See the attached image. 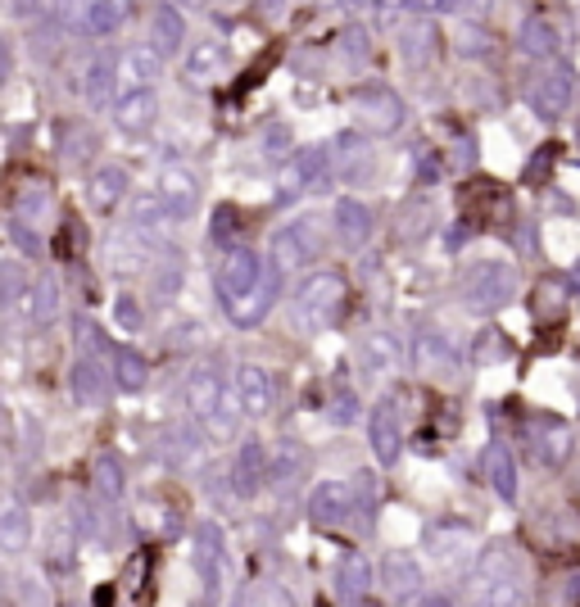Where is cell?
<instances>
[{"instance_id": "1", "label": "cell", "mask_w": 580, "mask_h": 607, "mask_svg": "<svg viewBox=\"0 0 580 607\" xmlns=\"http://www.w3.org/2000/svg\"><path fill=\"white\" fill-rule=\"evenodd\" d=\"M512 290H517V276H512L508 263H476L463 276V294H467L472 309H481V313L503 309V304L512 299Z\"/></svg>"}, {"instance_id": "2", "label": "cell", "mask_w": 580, "mask_h": 607, "mask_svg": "<svg viewBox=\"0 0 580 607\" xmlns=\"http://www.w3.org/2000/svg\"><path fill=\"white\" fill-rule=\"evenodd\" d=\"M263 276H267V267H263V258L254 249H231L222 258V267H218V290H222V299L231 304V309H240L249 294H258Z\"/></svg>"}, {"instance_id": "3", "label": "cell", "mask_w": 580, "mask_h": 607, "mask_svg": "<svg viewBox=\"0 0 580 607\" xmlns=\"http://www.w3.org/2000/svg\"><path fill=\"white\" fill-rule=\"evenodd\" d=\"M341 294H345V281H341L336 272L309 276V281L300 285V294H295V318H300L304 327H327V318L336 313Z\"/></svg>"}, {"instance_id": "4", "label": "cell", "mask_w": 580, "mask_h": 607, "mask_svg": "<svg viewBox=\"0 0 580 607\" xmlns=\"http://www.w3.org/2000/svg\"><path fill=\"white\" fill-rule=\"evenodd\" d=\"M182 399H186V408H191L195 417H209L213 431H218V426L231 431V413H222V381H218V372L195 368V372L182 381Z\"/></svg>"}, {"instance_id": "5", "label": "cell", "mask_w": 580, "mask_h": 607, "mask_svg": "<svg viewBox=\"0 0 580 607\" xmlns=\"http://www.w3.org/2000/svg\"><path fill=\"white\" fill-rule=\"evenodd\" d=\"M354 114H359V123H363L368 132H395L399 118H404L399 96L386 91V87H368V91H359V96H354Z\"/></svg>"}, {"instance_id": "6", "label": "cell", "mask_w": 580, "mask_h": 607, "mask_svg": "<svg viewBox=\"0 0 580 607\" xmlns=\"http://www.w3.org/2000/svg\"><path fill=\"white\" fill-rule=\"evenodd\" d=\"M272 254H276V263H281V267H300V263H309V258L318 254V227H313V218L290 222L285 231H276Z\"/></svg>"}, {"instance_id": "7", "label": "cell", "mask_w": 580, "mask_h": 607, "mask_svg": "<svg viewBox=\"0 0 580 607\" xmlns=\"http://www.w3.org/2000/svg\"><path fill=\"white\" fill-rule=\"evenodd\" d=\"M354 512V494L345 481H323L313 494H309V517L318 526H345Z\"/></svg>"}, {"instance_id": "8", "label": "cell", "mask_w": 580, "mask_h": 607, "mask_svg": "<svg viewBox=\"0 0 580 607\" xmlns=\"http://www.w3.org/2000/svg\"><path fill=\"white\" fill-rule=\"evenodd\" d=\"M526 435H530V449H535V458L544 467H562V458L571 453V431L562 422H553V417H544V422L535 417L526 426Z\"/></svg>"}, {"instance_id": "9", "label": "cell", "mask_w": 580, "mask_h": 607, "mask_svg": "<svg viewBox=\"0 0 580 607\" xmlns=\"http://www.w3.org/2000/svg\"><path fill=\"white\" fill-rule=\"evenodd\" d=\"M368 440H372V453H377L381 462H395V458H399V413H395L390 399L372 408V417H368Z\"/></svg>"}, {"instance_id": "10", "label": "cell", "mask_w": 580, "mask_h": 607, "mask_svg": "<svg viewBox=\"0 0 580 607\" xmlns=\"http://www.w3.org/2000/svg\"><path fill=\"white\" fill-rule=\"evenodd\" d=\"M154 91L150 87H132V91H123L118 100H114V118H118V127H127V132H145L150 123H154Z\"/></svg>"}, {"instance_id": "11", "label": "cell", "mask_w": 580, "mask_h": 607, "mask_svg": "<svg viewBox=\"0 0 580 607\" xmlns=\"http://www.w3.org/2000/svg\"><path fill=\"white\" fill-rule=\"evenodd\" d=\"M381 584L390 589V598H413L417 584H422V566L413 553H390L381 562Z\"/></svg>"}, {"instance_id": "12", "label": "cell", "mask_w": 580, "mask_h": 607, "mask_svg": "<svg viewBox=\"0 0 580 607\" xmlns=\"http://www.w3.org/2000/svg\"><path fill=\"white\" fill-rule=\"evenodd\" d=\"M566 105H571V73L557 64V69H548V73L539 78V87H535V109H539L544 118H557V114H566Z\"/></svg>"}, {"instance_id": "13", "label": "cell", "mask_w": 580, "mask_h": 607, "mask_svg": "<svg viewBox=\"0 0 580 607\" xmlns=\"http://www.w3.org/2000/svg\"><path fill=\"white\" fill-rule=\"evenodd\" d=\"M413 363H417V372H426V377H435V372H454V350H449V341L440 336V332H417V341H413Z\"/></svg>"}, {"instance_id": "14", "label": "cell", "mask_w": 580, "mask_h": 607, "mask_svg": "<svg viewBox=\"0 0 580 607\" xmlns=\"http://www.w3.org/2000/svg\"><path fill=\"white\" fill-rule=\"evenodd\" d=\"M236 399H240V408L254 413V417L267 413V404H272V381H267V372L254 368V363L236 368Z\"/></svg>"}, {"instance_id": "15", "label": "cell", "mask_w": 580, "mask_h": 607, "mask_svg": "<svg viewBox=\"0 0 580 607\" xmlns=\"http://www.w3.org/2000/svg\"><path fill=\"white\" fill-rule=\"evenodd\" d=\"M368 584H372L368 557H363V553H345L341 566H336V598H341V602H359V598L368 593Z\"/></svg>"}, {"instance_id": "16", "label": "cell", "mask_w": 580, "mask_h": 607, "mask_svg": "<svg viewBox=\"0 0 580 607\" xmlns=\"http://www.w3.org/2000/svg\"><path fill=\"white\" fill-rule=\"evenodd\" d=\"M327 163H332V154H327V150H300L295 159H290V168H285V191H309V186H323Z\"/></svg>"}, {"instance_id": "17", "label": "cell", "mask_w": 580, "mask_h": 607, "mask_svg": "<svg viewBox=\"0 0 580 607\" xmlns=\"http://www.w3.org/2000/svg\"><path fill=\"white\" fill-rule=\"evenodd\" d=\"M395 363H399V345H395L386 332L363 336V345H359V368H363L368 377H381V372H390Z\"/></svg>"}, {"instance_id": "18", "label": "cell", "mask_w": 580, "mask_h": 607, "mask_svg": "<svg viewBox=\"0 0 580 607\" xmlns=\"http://www.w3.org/2000/svg\"><path fill=\"white\" fill-rule=\"evenodd\" d=\"M485 476H490L499 499H508V503L517 499V462H512L508 444H490L485 449Z\"/></svg>"}, {"instance_id": "19", "label": "cell", "mask_w": 580, "mask_h": 607, "mask_svg": "<svg viewBox=\"0 0 580 607\" xmlns=\"http://www.w3.org/2000/svg\"><path fill=\"white\" fill-rule=\"evenodd\" d=\"M476 571H481V580L490 584H512L517 575H521V566H517V553H512V544H490L481 557H476Z\"/></svg>"}, {"instance_id": "20", "label": "cell", "mask_w": 580, "mask_h": 607, "mask_svg": "<svg viewBox=\"0 0 580 607\" xmlns=\"http://www.w3.org/2000/svg\"><path fill=\"white\" fill-rule=\"evenodd\" d=\"M332 163L341 168V177L359 182V173H368V168H372V154H368V141H363V136H354V132L336 136V150H332Z\"/></svg>"}, {"instance_id": "21", "label": "cell", "mask_w": 580, "mask_h": 607, "mask_svg": "<svg viewBox=\"0 0 580 607\" xmlns=\"http://www.w3.org/2000/svg\"><path fill=\"white\" fill-rule=\"evenodd\" d=\"M182 46V14L173 5H159L150 14V51L154 55H173Z\"/></svg>"}, {"instance_id": "22", "label": "cell", "mask_w": 580, "mask_h": 607, "mask_svg": "<svg viewBox=\"0 0 580 607\" xmlns=\"http://www.w3.org/2000/svg\"><path fill=\"white\" fill-rule=\"evenodd\" d=\"M336 231H341L345 245H363L372 236V213L359 200H341L336 204Z\"/></svg>"}, {"instance_id": "23", "label": "cell", "mask_w": 580, "mask_h": 607, "mask_svg": "<svg viewBox=\"0 0 580 607\" xmlns=\"http://www.w3.org/2000/svg\"><path fill=\"white\" fill-rule=\"evenodd\" d=\"M69 390H73L78 404H96V399L105 395V368L91 363V359H78V363L69 368Z\"/></svg>"}, {"instance_id": "24", "label": "cell", "mask_w": 580, "mask_h": 607, "mask_svg": "<svg viewBox=\"0 0 580 607\" xmlns=\"http://www.w3.org/2000/svg\"><path fill=\"white\" fill-rule=\"evenodd\" d=\"M222 73V46L218 42H195L186 51V78L191 82H213Z\"/></svg>"}, {"instance_id": "25", "label": "cell", "mask_w": 580, "mask_h": 607, "mask_svg": "<svg viewBox=\"0 0 580 607\" xmlns=\"http://www.w3.org/2000/svg\"><path fill=\"white\" fill-rule=\"evenodd\" d=\"M159 195L168 200L173 213H191V204H195V177L182 173V168H168V173L159 177Z\"/></svg>"}, {"instance_id": "26", "label": "cell", "mask_w": 580, "mask_h": 607, "mask_svg": "<svg viewBox=\"0 0 580 607\" xmlns=\"http://www.w3.org/2000/svg\"><path fill=\"white\" fill-rule=\"evenodd\" d=\"M195 566H200L204 580H218V571H222V535H218V526L195 530Z\"/></svg>"}, {"instance_id": "27", "label": "cell", "mask_w": 580, "mask_h": 607, "mask_svg": "<svg viewBox=\"0 0 580 607\" xmlns=\"http://www.w3.org/2000/svg\"><path fill=\"white\" fill-rule=\"evenodd\" d=\"M159 60L164 55H145V51H127L123 60H118V78H123V91H132V87H145L154 73H159Z\"/></svg>"}, {"instance_id": "28", "label": "cell", "mask_w": 580, "mask_h": 607, "mask_svg": "<svg viewBox=\"0 0 580 607\" xmlns=\"http://www.w3.org/2000/svg\"><path fill=\"white\" fill-rule=\"evenodd\" d=\"M263 476H267V453L258 444H245L240 449V462H236V490L240 494H254L263 485Z\"/></svg>"}, {"instance_id": "29", "label": "cell", "mask_w": 580, "mask_h": 607, "mask_svg": "<svg viewBox=\"0 0 580 607\" xmlns=\"http://www.w3.org/2000/svg\"><path fill=\"white\" fill-rule=\"evenodd\" d=\"M123 191H127V173H123L118 163H109V168H96V177H91V200H96L100 209L118 204V200H123Z\"/></svg>"}, {"instance_id": "30", "label": "cell", "mask_w": 580, "mask_h": 607, "mask_svg": "<svg viewBox=\"0 0 580 607\" xmlns=\"http://www.w3.org/2000/svg\"><path fill=\"white\" fill-rule=\"evenodd\" d=\"M521 46H526V55L548 60V55H557V28L544 23V19H530V23L521 28Z\"/></svg>"}, {"instance_id": "31", "label": "cell", "mask_w": 580, "mask_h": 607, "mask_svg": "<svg viewBox=\"0 0 580 607\" xmlns=\"http://www.w3.org/2000/svg\"><path fill=\"white\" fill-rule=\"evenodd\" d=\"M399 60H408V64H426L431 60V51H435V33L426 28V23H417V28H408V33H399Z\"/></svg>"}, {"instance_id": "32", "label": "cell", "mask_w": 580, "mask_h": 607, "mask_svg": "<svg viewBox=\"0 0 580 607\" xmlns=\"http://www.w3.org/2000/svg\"><path fill=\"white\" fill-rule=\"evenodd\" d=\"M28 313H33L37 322H51V318L60 313V285H55V276H42V281L28 290Z\"/></svg>"}, {"instance_id": "33", "label": "cell", "mask_w": 580, "mask_h": 607, "mask_svg": "<svg viewBox=\"0 0 580 607\" xmlns=\"http://www.w3.org/2000/svg\"><path fill=\"white\" fill-rule=\"evenodd\" d=\"M145 377H150L145 359H136L132 350H114V381H118L123 390H141Z\"/></svg>"}, {"instance_id": "34", "label": "cell", "mask_w": 580, "mask_h": 607, "mask_svg": "<svg viewBox=\"0 0 580 607\" xmlns=\"http://www.w3.org/2000/svg\"><path fill=\"white\" fill-rule=\"evenodd\" d=\"M0 544H5L10 553H19L28 544V512L19 503H10L5 512H0Z\"/></svg>"}, {"instance_id": "35", "label": "cell", "mask_w": 580, "mask_h": 607, "mask_svg": "<svg viewBox=\"0 0 580 607\" xmlns=\"http://www.w3.org/2000/svg\"><path fill=\"white\" fill-rule=\"evenodd\" d=\"M123 10H127V0H96L91 5V14H87V33H114L118 28V19H123Z\"/></svg>"}, {"instance_id": "36", "label": "cell", "mask_w": 580, "mask_h": 607, "mask_svg": "<svg viewBox=\"0 0 580 607\" xmlns=\"http://www.w3.org/2000/svg\"><path fill=\"white\" fill-rule=\"evenodd\" d=\"M562 304H566V285H562L557 276L539 281V290H535V313H539V318H557Z\"/></svg>"}, {"instance_id": "37", "label": "cell", "mask_w": 580, "mask_h": 607, "mask_svg": "<svg viewBox=\"0 0 580 607\" xmlns=\"http://www.w3.org/2000/svg\"><path fill=\"white\" fill-rule=\"evenodd\" d=\"M55 209V200H51V186L46 182H33L23 195H19V218H46Z\"/></svg>"}, {"instance_id": "38", "label": "cell", "mask_w": 580, "mask_h": 607, "mask_svg": "<svg viewBox=\"0 0 580 607\" xmlns=\"http://www.w3.org/2000/svg\"><path fill=\"white\" fill-rule=\"evenodd\" d=\"M114 78H118V69H114L109 60L91 64V82H87V96H91L96 105H105V100H109V91H114Z\"/></svg>"}, {"instance_id": "39", "label": "cell", "mask_w": 580, "mask_h": 607, "mask_svg": "<svg viewBox=\"0 0 580 607\" xmlns=\"http://www.w3.org/2000/svg\"><path fill=\"white\" fill-rule=\"evenodd\" d=\"M263 154H267V159L290 154V127H285V123H272V127L263 132Z\"/></svg>"}, {"instance_id": "40", "label": "cell", "mask_w": 580, "mask_h": 607, "mask_svg": "<svg viewBox=\"0 0 580 607\" xmlns=\"http://www.w3.org/2000/svg\"><path fill=\"white\" fill-rule=\"evenodd\" d=\"M327 413H332V422H336V426H350V422H359V399H354L350 390H341V395L332 399V408H327Z\"/></svg>"}, {"instance_id": "41", "label": "cell", "mask_w": 580, "mask_h": 607, "mask_svg": "<svg viewBox=\"0 0 580 607\" xmlns=\"http://www.w3.org/2000/svg\"><path fill=\"white\" fill-rule=\"evenodd\" d=\"M96 490L109 494V499L123 494V472H118V462H100V467H96Z\"/></svg>"}, {"instance_id": "42", "label": "cell", "mask_w": 580, "mask_h": 607, "mask_svg": "<svg viewBox=\"0 0 580 607\" xmlns=\"http://www.w3.org/2000/svg\"><path fill=\"white\" fill-rule=\"evenodd\" d=\"M499 354H508L503 336H499V332H485V336H481V345L472 350V363H490V359H499Z\"/></svg>"}, {"instance_id": "43", "label": "cell", "mask_w": 580, "mask_h": 607, "mask_svg": "<svg viewBox=\"0 0 580 607\" xmlns=\"http://www.w3.org/2000/svg\"><path fill=\"white\" fill-rule=\"evenodd\" d=\"M431 544H440V557H444V562H454V557H463V548H467V535H463V530H454V535L435 530V535H431Z\"/></svg>"}, {"instance_id": "44", "label": "cell", "mask_w": 580, "mask_h": 607, "mask_svg": "<svg viewBox=\"0 0 580 607\" xmlns=\"http://www.w3.org/2000/svg\"><path fill=\"white\" fill-rule=\"evenodd\" d=\"M236 218H240V213H236L231 204H222V209L213 213V240H231V236H236V227H240Z\"/></svg>"}, {"instance_id": "45", "label": "cell", "mask_w": 580, "mask_h": 607, "mask_svg": "<svg viewBox=\"0 0 580 607\" xmlns=\"http://www.w3.org/2000/svg\"><path fill=\"white\" fill-rule=\"evenodd\" d=\"M114 313H118L123 332H141V309H136V299H132V294H123V299L114 304Z\"/></svg>"}, {"instance_id": "46", "label": "cell", "mask_w": 580, "mask_h": 607, "mask_svg": "<svg viewBox=\"0 0 580 607\" xmlns=\"http://www.w3.org/2000/svg\"><path fill=\"white\" fill-rule=\"evenodd\" d=\"M91 5H96V0H60V19H69V23L87 28V14H91Z\"/></svg>"}, {"instance_id": "47", "label": "cell", "mask_w": 580, "mask_h": 607, "mask_svg": "<svg viewBox=\"0 0 580 607\" xmlns=\"http://www.w3.org/2000/svg\"><path fill=\"white\" fill-rule=\"evenodd\" d=\"M10 236H14V240H19V245H23L28 254H37V249H42V240H37V236H33L28 227H23V218H14V222H10Z\"/></svg>"}, {"instance_id": "48", "label": "cell", "mask_w": 580, "mask_h": 607, "mask_svg": "<svg viewBox=\"0 0 580 607\" xmlns=\"http://www.w3.org/2000/svg\"><path fill=\"white\" fill-rule=\"evenodd\" d=\"M408 10H458V0H404Z\"/></svg>"}, {"instance_id": "49", "label": "cell", "mask_w": 580, "mask_h": 607, "mask_svg": "<svg viewBox=\"0 0 580 607\" xmlns=\"http://www.w3.org/2000/svg\"><path fill=\"white\" fill-rule=\"evenodd\" d=\"M548 163H553V154H548V145H544V150H539V154L530 159V168H526V182H535V177H539V173H544Z\"/></svg>"}, {"instance_id": "50", "label": "cell", "mask_w": 580, "mask_h": 607, "mask_svg": "<svg viewBox=\"0 0 580 607\" xmlns=\"http://www.w3.org/2000/svg\"><path fill=\"white\" fill-rule=\"evenodd\" d=\"M19 285H23L19 267H14V263H5V299H19Z\"/></svg>"}, {"instance_id": "51", "label": "cell", "mask_w": 580, "mask_h": 607, "mask_svg": "<svg viewBox=\"0 0 580 607\" xmlns=\"http://www.w3.org/2000/svg\"><path fill=\"white\" fill-rule=\"evenodd\" d=\"M345 51L350 55H368V37L363 33H345Z\"/></svg>"}, {"instance_id": "52", "label": "cell", "mask_w": 580, "mask_h": 607, "mask_svg": "<svg viewBox=\"0 0 580 607\" xmlns=\"http://www.w3.org/2000/svg\"><path fill=\"white\" fill-rule=\"evenodd\" d=\"M258 5H263V14H276V10H281V0H258Z\"/></svg>"}, {"instance_id": "53", "label": "cell", "mask_w": 580, "mask_h": 607, "mask_svg": "<svg viewBox=\"0 0 580 607\" xmlns=\"http://www.w3.org/2000/svg\"><path fill=\"white\" fill-rule=\"evenodd\" d=\"M566 584H571V589H566V598H580V575H571Z\"/></svg>"}, {"instance_id": "54", "label": "cell", "mask_w": 580, "mask_h": 607, "mask_svg": "<svg viewBox=\"0 0 580 607\" xmlns=\"http://www.w3.org/2000/svg\"><path fill=\"white\" fill-rule=\"evenodd\" d=\"M341 5H345V10H363V0H341Z\"/></svg>"}, {"instance_id": "55", "label": "cell", "mask_w": 580, "mask_h": 607, "mask_svg": "<svg viewBox=\"0 0 580 607\" xmlns=\"http://www.w3.org/2000/svg\"><path fill=\"white\" fill-rule=\"evenodd\" d=\"M10 10H14V14H19V10H23V0H10Z\"/></svg>"}]
</instances>
